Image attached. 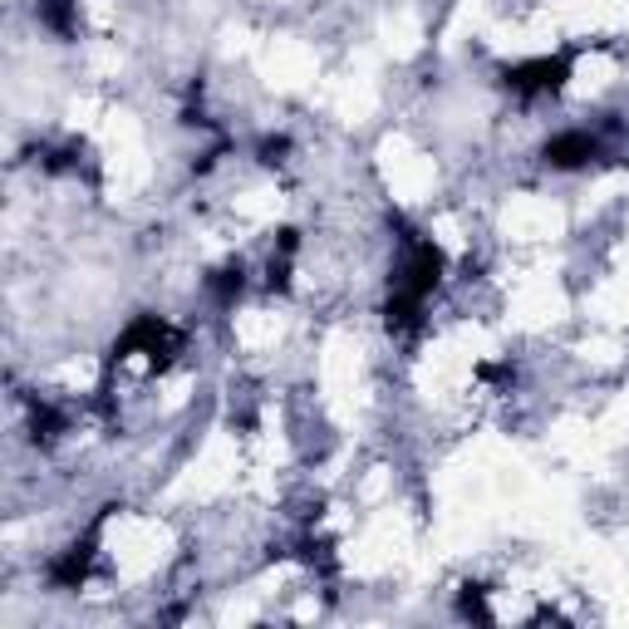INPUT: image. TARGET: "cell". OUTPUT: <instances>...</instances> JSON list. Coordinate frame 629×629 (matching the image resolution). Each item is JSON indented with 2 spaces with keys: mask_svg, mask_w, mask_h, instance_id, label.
<instances>
[{
  "mask_svg": "<svg viewBox=\"0 0 629 629\" xmlns=\"http://www.w3.org/2000/svg\"><path fill=\"white\" fill-rule=\"evenodd\" d=\"M40 26L55 30L59 40L79 35V0H40Z\"/></svg>",
  "mask_w": 629,
  "mask_h": 629,
  "instance_id": "277c9868",
  "label": "cell"
},
{
  "mask_svg": "<svg viewBox=\"0 0 629 629\" xmlns=\"http://www.w3.org/2000/svg\"><path fill=\"white\" fill-rule=\"evenodd\" d=\"M571 79V55H546V59H531V65H517L507 69V89L521 94V99H537V94H556Z\"/></svg>",
  "mask_w": 629,
  "mask_h": 629,
  "instance_id": "6da1fadb",
  "label": "cell"
},
{
  "mask_svg": "<svg viewBox=\"0 0 629 629\" xmlns=\"http://www.w3.org/2000/svg\"><path fill=\"white\" fill-rule=\"evenodd\" d=\"M596 153H600L596 138L576 128V134H556L551 144H546V163H551V168H561V173H576V168H586Z\"/></svg>",
  "mask_w": 629,
  "mask_h": 629,
  "instance_id": "7a4b0ae2",
  "label": "cell"
},
{
  "mask_svg": "<svg viewBox=\"0 0 629 629\" xmlns=\"http://www.w3.org/2000/svg\"><path fill=\"white\" fill-rule=\"evenodd\" d=\"M462 615H468V620H487V600H482L478 586L462 590Z\"/></svg>",
  "mask_w": 629,
  "mask_h": 629,
  "instance_id": "8992f818",
  "label": "cell"
},
{
  "mask_svg": "<svg viewBox=\"0 0 629 629\" xmlns=\"http://www.w3.org/2000/svg\"><path fill=\"white\" fill-rule=\"evenodd\" d=\"M242 286H246V271H242V261H236V266L212 271V276H207V291L217 295L222 305H236V295H242Z\"/></svg>",
  "mask_w": 629,
  "mask_h": 629,
  "instance_id": "5b68a950",
  "label": "cell"
},
{
  "mask_svg": "<svg viewBox=\"0 0 629 629\" xmlns=\"http://www.w3.org/2000/svg\"><path fill=\"white\" fill-rule=\"evenodd\" d=\"M89 566H94V546L89 541L85 546H69V551L50 566V580H55L59 590H79L89 580Z\"/></svg>",
  "mask_w": 629,
  "mask_h": 629,
  "instance_id": "3957f363",
  "label": "cell"
}]
</instances>
